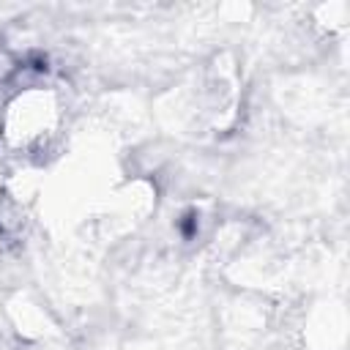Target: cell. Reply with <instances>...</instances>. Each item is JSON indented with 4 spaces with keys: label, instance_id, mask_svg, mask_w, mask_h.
Here are the masks:
<instances>
[{
    "label": "cell",
    "instance_id": "obj_2",
    "mask_svg": "<svg viewBox=\"0 0 350 350\" xmlns=\"http://www.w3.org/2000/svg\"><path fill=\"white\" fill-rule=\"evenodd\" d=\"M5 183H8V178H5V167L0 164V194L5 191Z\"/></svg>",
    "mask_w": 350,
    "mask_h": 350
},
{
    "label": "cell",
    "instance_id": "obj_1",
    "mask_svg": "<svg viewBox=\"0 0 350 350\" xmlns=\"http://www.w3.org/2000/svg\"><path fill=\"white\" fill-rule=\"evenodd\" d=\"M66 101L52 85H22L0 101V145L19 156L41 153L63 129Z\"/></svg>",
    "mask_w": 350,
    "mask_h": 350
},
{
    "label": "cell",
    "instance_id": "obj_3",
    "mask_svg": "<svg viewBox=\"0 0 350 350\" xmlns=\"http://www.w3.org/2000/svg\"><path fill=\"white\" fill-rule=\"evenodd\" d=\"M3 246H5V227L0 224V254H3Z\"/></svg>",
    "mask_w": 350,
    "mask_h": 350
}]
</instances>
